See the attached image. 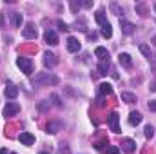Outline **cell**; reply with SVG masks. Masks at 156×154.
Segmentation results:
<instances>
[{"label": "cell", "instance_id": "cell-4", "mask_svg": "<svg viewBox=\"0 0 156 154\" xmlns=\"http://www.w3.org/2000/svg\"><path fill=\"white\" fill-rule=\"evenodd\" d=\"M20 113V105L16 103V102H7L5 103V107H4V116L5 118H9V116H15Z\"/></svg>", "mask_w": 156, "mask_h": 154}, {"label": "cell", "instance_id": "cell-34", "mask_svg": "<svg viewBox=\"0 0 156 154\" xmlns=\"http://www.w3.org/2000/svg\"><path fill=\"white\" fill-rule=\"evenodd\" d=\"M58 154H69V149H67V147H64V145H62V147H60V149H58Z\"/></svg>", "mask_w": 156, "mask_h": 154}, {"label": "cell", "instance_id": "cell-1", "mask_svg": "<svg viewBox=\"0 0 156 154\" xmlns=\"http://www.w3.org/2000/svg\"><path fill=\"white\" fill-rule=\"evenodd\" d=\"M35 83H40V85H56L58 82H60V78L55 76V75H51V73H40L35 76L33 80Z\"/></svg>", "mask_w": 156, "mask_h": 154}, {"label": "cell", "instance_id": "cell-36", "mask_svg": "<svg viewBox=\"0 0 156 154\" xmlns=\"http://www.w3.org/2000/svg\"><path fill=\"white\" fill-rule=\"evenodd\" d=\"M0 154H11L7 149H0Z\"/></svg>", "mask_w": 156, "mask_h": 154}, {"label": "cell", "instance_id": "cell-25", "mask_svg": "<svg viewBox=\"0 0 156 154\" xmlns=\"http://www.w3.org/2000/svg\"><path fill=\"white\" fill-rule=\"evenodd\" d=\"M136 11H138L142 16H147V7H145V4H136Z\"/></svg>", "mask_w": 156, "mask_h": 154}, {"label": "cell", "instance_id": "cell-16", "mask_svg": "<svg viewBox=\"0 0 156 154\" xmlns=\"http://www.w3.org/2000/svg\"><path fill=\"white\" fill-rule=\"evenodd\" d=\"M142 118H144V116L140 114L138 111H133V113L129 114V123H131V125H138V123H142Z\"/></svg>", "mask_w": 156, "mask_h": 154}, {"label": "cell", "instance_id": "cell-22", "mask_svg": "<svg viewBox=\"0 0 156 154\" xmlns=\"http://www.w3.org/2000/svg\"><path fill=\"white\" fill-rule=\"evenodd\" d=\"M100 94H113V85L111 83H102L100 85Z\"/></svg>", "mask_w": 156, "mask_h": 154}, {"label": "cell", "instance_id": "cell-32", "mask_svg": "<svg viewBox=\"0 0 156 154\" xmlns=\"http://www.w3.org/2000/svg\"><path fill=\"white\" fill-rule=\"evenodd\" d=\"M47 107H49V102H42V103H38V109H40V111H45Z\"/></svg>", "mask_w": 156, "mask_h": 154}, {"label": "cell", "instance_id": "cell-9", "mask_svg": "<svg viewBox=\"0 0 156 154\" xmlns=\"http://www.w3.org/2000/svg\"><path fill=\"white\" fill-rule=\"evenodd\" d=\"M58 64V60H56V56L53 54V53H49V51H45L44 53V65L45 67H55Z\"/></svg>", "mask_w": 156, "mask_h": 154}, {"label": "cell", "instance_id": "cell-18", "mask_svg": "<svg viewBox=\"0 0 156 154\" xmlns=\"http://www.w3.org/2000/svg\"><path fill=\"white\" fill-rule=\"evenodd\" d=\"M94 18H96V22L100 24V27H102V26H105V24H109V22H107V18H105V13H104V11H96Z\"/></svg>", "mask_w": 156, "mask_h": 154}, {"label": "cell", "instance_id": "cell-41", "mask_svg": "<svg viewBox=\"0 0 156 154\" xmlns=\"http://www.w3.org/2000/svg\"><path fill=\"white\" fill-rule=\"evenodd\" d=\"M11 154H16V152H11Z\"/></svg>", "mask_w": 156, "mask_h": 154}, {"label": "cell", "instance_id": "cell-20", "mask_svg": "<svg viewBox=\"0 0 156 154\" xmlns=\"http://www.w3.org/2000/svg\"><path fill=\"white\" fill-rule=\"evenodd\" d=\"M94 54H96L98 58H102V60L109 58V51H107L105 47H96V49H94Z\"/></svg>", "mask_w": 156, "mask_h": 154}, {"label": "cell", "instance_id": "cell-17", "mask_svg": "<svg viewBox=\"0 0 156 154\" xmlns=\"http://www.w3.org/2000/svg\"><path fill=\"white\" fill-rule=\"evenodd\" d=\"M11 22H13V26H15V27H20V26H22V22H24V18H22V15H20V13H11Z\"/></svg>", "mask_w": 156, "mask_h": 154}, {"label": "cell", "instance_id": "cell-5", "mask_svg": "<svg viewBox=\"0 0 156 154\" xmlns=\"http://www.w3.org/2000/svg\"><path fill=\"white\" fill-rule=\"evenodd\" d=\"M4 94H5V98H9V100H15V98L18 96V87H16L15 83L7 82V83H5V89H4Z\"/></svg>", "mask_w": 156, "mask_h": 154}, {"label": "cell", "instance_id": "cell-13", "mask_svg": "<svg viewBox=\"0 0 156 154\" xmlns=\"http://www.w3.org/2000/svg\"><path fill=\"white\" fill-rule=\"evenodd\" d=\"M109 67H111V64H109V58H105V60H100V64H98V73H100L102 76H105V75H107V71H109Z\"/></svg>", "mask_w": 156, "mask_h": 154}, {"label": "cell", "instance_id": "cell-28", "mask_svg": "<svg viewBox=\"0 0 156 154\" xmlns=\"http://www.w3.org/2000/svg\"><path fill=\"white\" fill-rule=\"evenodd\" d=\"M111 11H113V13H115V15H122V9H120V7H118V4H115V2H113V4H111Z\"/></svg>", "mask_w": 156, "mask_h": 154}, {"label": "cell", "instance_id": "cell-10", "mask_svg": "<svg viewBox=\"0 0 156 154\" xmlns=\"http://www.w3.org/2000/svg\"><path fill=\"white\" fill-rule=\"evenodd\" d=\"M44 38H45V42H47L49 45H58V35H56L53 29H47V31L44 33Z\"/></svg>", "mask_w": 156, "mask_h": 154}, {"label": "cell", "instance_id": "cell-24", "mask_svg": "<svg viewBox=\"0 0 156 154\" xmlns=\"http://www.w3.org/2000/svg\"><path fill=\"white\" fill-rule=\"evenodd\" d=\"M144 134H145V138H153V136H154V127H153V125H145Z\"/></svg>", "mask_w": 156, "mask_h": 154}, {"label": "cell", "instance_id": "cell-19", "mask_svg": "<svg viewBox=\"0 0 156 154\" xmlns=\"http://www.w3.org/2000/svg\"><path fill=\"white\" fill-rule=\"evenodd\" d=\"M102 37L104 38H111L113 37V27H111V24H105V26H102Z\"/></svg>", "mask_w": 156, "mask_h": 154}, {"label": "cell", "instance_id": "cell-39", "mask_svg": "<svg viewBox=\"0 0 156 154\" xmlns=\"http://www.w3.org/2000/svg\"><path fill=\"white\" fill-rule=\"evenodd\" d=\"M40 154H47V152H40Z\"/></svg>", "mask_w": 156, "mask_h": 154}, {"label": "cell", "instance_id": "cell-3", "mask_svg": "<svg viewBox=\"0 0 156 154\" xmlns=\"http://www.w3.org/2000/svg\"><path fill=\"white\" fill-rule=\"evenodd\" d=\"M22 35H24V38H27V40H35L37 37H38L37 26H35L33 22H27L26 27H24V31H22Z\"/></svg>", "mask_w": 156, "mask_h": 154}, {"label": "cell", "instance_id": "cell-12", "mask_svg": "<svg viewBox=\"0 0 156 154\" xmlns=\"http://www.w3.org/2000/svg\"><path fill=\"white\" fill-rule=\"evenodd\" d=\"M18 140H20V143H22V145H27V147L35 143V136H33L31 132H20Z\"/></svg>", "mask_w": 156, "mask_h": 154}, {"label": "cell", "instance_id": "cell-27", "mask_svg": "<svg viewBox=\"0 0 156 154\" xmlns=\"http://www.w3.org/2000/svg\"><path fill=\"white\" fill-rule=\"evenodd\" d=\"M51 100L55 102V105H56V107H62V102H60V98H58V94H51Z\"/></svg>", "mask_w": 156, "mask_h": 154}, {"label": "cell", "instance_id": "cell-35", "mask_svg": "<svg viewBox=\"0 0 156 154\" xmlns=\"http://www.w3.org/2000/svg\"><path fill=\"white\" fill-rule=\"evenodd\" d=\"M82 5L89 9V7H93V2H91V0H85V2H82Z\"/></svg>", "mask_w": 156, "mask_h": 154}, {"label": "cell", "instance_id": "cell-2", "mask_svg": "<svg viewBox=\"0 0 156 154\" xmlns=\"http://www.w3.org/2000/svg\"><path fill=\"white\" fill-rule=\"evenodd\" d=\"M16 65L22 69V73H26L27 76L33 73V60L27 58V56H18L16 58Z\"/></svg>", "mask_w": 156, "mask_h": 154}, {"label": "cell", "instance_id": "cell-31", "mask_svg": "<svg viewBox=\"0 0 156 154\" xmlns=\"http://www.w3.org/2000/svg\"><path fill=\"white\" fill-rule=\"evenodd\" d=\"M105 143H107V140H102V142H98V143H96V149H98V151H102V149L105 147Z\"/></svg>", "mask_w": 156, "mask_h": 154}, {"label": "cell", "instance_id": "cell-11", "mask_svg": "<svg viewBox=\"0 0 156 154\" xmlns=\"http://www.w3.org/2000/svg\"><path fill=\"white\" fill-rule=\"evenodd\" d=\"M120 27H122V33L123 35H133L134 29H136V26L131 24V22H127V20H120Z\"/></svg>", "mask_w": 156, "mask_h": 154}, {"label": "cell", "instance_id": "cell-40", "mask_svg": "<svg viewBox=\"0 0 156 154\" xmlns=\"http://www.w3.org/2000/svg\"><path fill=\"white\" fill-rule=\"evenodd\" d=\"M154 11H156V4H154Z\"/></svg>", "mask_w": 156, "mask_h": 154}, {"label": "cell", "instance_id": "cell-26", "mask_svg": "<svg viewBox=\"0 0 156 154\" xmlns=\"http://www.w3.org/2000/svg\"><path fill=\"white\" fill-rule=\"evenodd\" d=\"M56 24H58V27H60V29H62V31H71V29H69V26H67V24H66V22H64V20H58V22H56Z\"/></svg>", "mask_w": 156, "mask_h": 154}, {"label": "cell", "instance_id": "cell-33", "mask_svg": "<svg viewBox=\"0 0 156 154\" xmlns=\"http://www.w3.org/2000/svg\"><path fill=\"white\" fill-rule=\"evenodd\" d=\"M149 111H154L156 113V100H151L149 102Z\"/></svg>", "mask_w": 156, "mask_h": 154}, {"label": "cell", "instance_id": "cell-15", "mask_svg": "<svg viewBox=\"0 0 156 154\" xmlns=\"http://www.w3.org/2000/svg\"><path fill=\"white\" fill-rule=\"evenodd\" d=\"M45 129H47V132H51V134H55V132H58V131H62V123H60V121H49Z\"/></svg>", "mask_w": 156, "mask_h": 154}, {"label": "cell", "instance_id": "cell-29", "mask_svg": "<svg viewBox=\"0 0 156 154\" xmlns=\"http://www.w3.org/2000/svg\"><path fill=\"white\" fill-rule=\"evenodd\" d=\"M107 154H120L118 147H107Z\"/></svg>", "mask_w": 156, "mask_h": 154}, {"label": "cell", "instance_id": "cell-23", "mask_svg": "<svg viewBox=\"0 0 156 154\" xmlns=\"http://www.w3.org/2000/svg\"><path fill=\"white\" fill-rule=\"evenodd\" d=\"M138 47H140L142 54H144L145 58H149V60H151V49H149V45H147V44H140Z\"/></svg>", "mask_w": 156, "mask_h": 154}, {"label": "cell", "instance_id": "cell-8", "mask_svg": "<svg viewBox=\"0 0 156 154\" xmlns=\"http://www.w3.org/2000/svg\"><path fill=\"white\" fill-rule=\"evenodd\" d=\"M80 49H82V44L78 42V38L69 37V38H67V51H69V53H78Z\"/></svg>", "mask_w": 156, "mask_h": 154}, {"label": "cell", "instance_id": "cell-14", "mask_svg": "<svg viewBox=\"0 0 156 154\" xmlns=\"http://www.w3.org/2000/svg\"><path fill=\"white\" fill-rule=\"evenodd\" d=\"M118 62H120L123 67H131V65H133V60H131V56H129L127 53H120V56H118Z\"/></svg>", "mask_w": 156, "mask_h": 154}, {"label": "cell", "instance_id": "cell-38", "mask_svg": "<svg viewBox=\"0 0 156 154\" xmlns=\"http://www.w3.org/2000/svg\"><path fill=\"white\" fill-rule=\"evenodd\" d=\"M153 44H154V45H156V37H154V38H153Z\"/></svg>", "mask_w": 156, "mask_h": 154}, {"label": "cell", "instance_id": "cell-21", "mask_svg": "<svg viewBox=\"0 0 156 154\" xmlns=\"http://www.w3.org/2000/svg\"><path fill=\"white\" fill-rule=\"evenodd\" d=\"M122 100H123L125 103H134V102H136V96H134L133 93H122Z\"/></svg>", "mask_w": 156, "mask_h": 154}, {"label": "cell", "instance_id": "cell-6", "mask_svg": "<svg viewBox=\"0 0 156 154\" xmlns=\"http://www.w3.org/2000/svg\"><path fill=\"white\" fill-rule=\"evenodd\" d=\"M109 127H111L113 132H120V114L118 113L109 114Z\"/></svg>", "mask_w": 156, "mask_h": 154}, {"label": "cell", "instance_id": "cell-30", "mask_svg": "<svg viewBox=\"0 0 156 154\" xmlns=\"http://www.w3.org/2000/svg\"><path fill=\"white\" fill-rule=\"evenodd\" d=\"M80 5H82V4H80V2H71V9H73V13H76L78 9H80Z\"/></svg>", "mask_w": 156, "mask_h": 154}, {"label": "cell", "instance_id": "cell-37", "mask_svg": "<svg viewBox=\"0 0 156 154\" xmlns=\"http://www.w3.org/2000/svg\"><path fill=\"white\" fill-rule=\"evenodd\" d=\"M149 89H151V91H156V82H154V83H151V87H149Z\"/></svg>", "mask_w": 156, "mask_h": 154}, {"label": "cell", "instance_id": "cell-7", "mask_svg": "<svg viewBox=\"0 0 156 154\" xmlns=\"http://www.w3.org/2000/svg\"><path fill=\"white\" fill-rule=\"evenodd\" d=\"M122 149H123V152L133 154L134 151H136V142L131 140V138H125V140L122 142Z\"/></svg>", "mask_w": 156, "mask_h": 154}]
</instances>
